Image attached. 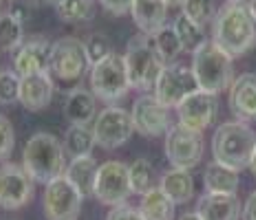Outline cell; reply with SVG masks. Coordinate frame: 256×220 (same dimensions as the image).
Returning <instances> with one entry per match:
<instances>
[{
    "mask_svg": "<svg viewBox=\"0 0 256 220\" xmlns=\"http://www.w3.org/2000/svg\"><path fill=\"white\" fill-rule=\"evenodd\" d=\"M212 42L232 57H241L256 46V20L245 2H228L212 22Z\"/></svg>",
    "mask_w": 256,
    "mask_h": 220,
    "instance_id": "6da1fadb",
    "label": "cell"
},
{
    "mask_svg": "<svg viewBox=\"0 0 256 220\" xmlns=\"http://www.w3.org/2000/svg\"><path fill=\"white\" fill-rule=\"evenodd\" d=\"M66 148L51 132H36L22 150V168L36 183H51L66 172Z\"/></svg>",
    "mask_w": 256,
    "mask_h": 220,
    "instance_id": "7a4b0ae2",
    "label": "cell"
},
{
    "mask_svg": "<svg viewBox=\"0 0 256 220\" xmlns=\"http://www.w3.org/2000/svg\"><path fill=\"white\" fill-rule=\"evenodd\" d=\"M234 57L226 53L216 42L206 40L194 53H192V73L196 77L201 90L212 93L218 97V93L230 90L234 82Z\"/></svg>",
    "mask_w": 256,
    "mask_h": 220,
    "instance_id": "3957f363",
    "label": "cell"
},
{
    "mask_svg": "<svg viewBox=\"0 0 256 220\" xmlns=\"http://www.w3.org/2000/svg\"><path fill=\"white\" fill-rule=\"evenodd\" d=\"M256 148V132L245 121H226L214 130L212 137V157L218 163L234 170L250 168L252 152Z\"/></svg>",
    "mask_w": 256,
    "mask_h": 220,
    "instance_id": "277c9868",
    "label": "cell"
},
{
    "mask_svg": "<svg viewBox=\"0 0 256 220\" xmlns=\"http://www.w3.org/2000/svg\"><path fill=\"white\" fill-rule=\"evenodd\" d=\"M124 60H126V71L132 88L142 90V93L154 90L157 79L164 68H166V64H164L162 55L157 53L152 35L140 33L130 37L124 53Z\"/></svg>",
    "mask_w": 256,
    "mask_h": 220,
    "instance_id": "5b68a950",
    "label": "cell"
},
{
    "mask_svg": "<svg viewBox=\"0 0 256 220\" xmlns=\"http://www.w3.org/2000/svg\"><path fill=\"white\" fill-rule=\"evenodd\" d=\"M130 88L132 86L128 79L124 55L110 53L106 60L90 66V90L98 99L113 104V101L124 99Z\"/></svg>",
    "mask_w": 256,
    "mask_h": 220,
    "instance_id": "8992f818",
    "label": "cell"
},
{
    "mask_svg": "<svg viewBox=\"0 0 256 220\" xmlns=\"http://www.w3.org/2000/svg\"><path fill=\"white\" fill-rule=\"evenodd\" d=\"M204 132H196L192 128H186L184 123H177L168 130L166 135V159L170 161L172 168H181V170H192L201 163L204 159Z\"/></svg>",
    "mask_w": 256,
    "mask_h": 220,
    "instance_id": "52a82bcc",
    "label": "cell"
},
{
    "mask_svg": "<svg viewBox=\"0 0 256 220\" xmlns=\"http://www.w3.org/2000/svg\"><path fill=\"white\" fill-rule=\"evenodd\" d=\"M90 62L86 55V46L82 40L73 35H64L53 42V57H51V73L64 82H76L88 73Z\"/></svg>",
    "mask_w": 256,
    "mask_h": 220,
    "instance_id": "ba28073f",
    "label": "cell"
},
{
    "mask_svg": "<svg viewBox=\"0 0 256 220\" xmlns=\"http://www.w3.org/2000/svg\"><path fill=\"white\" fill-rule=\"evenodd\" d=\"M130 194H132V187H130V174H128L126 163H122V161H106V163L100 165L93 196L102 205H110V207L126 205Z\"/></svg>",
    "mask_w": 256,
    "mask_h": 220,
    "instance_id": "9c48e42d",
    "label": "cell"
},
{
    "mask_svg": "<svg viewBox=\"0 0 256 220\" xmlns=\"http://www.w3.org/2000/svg\"><path fill=\"white\" fill-rule=\"evenodd\" d=\"M84 196L66 176H58L44 187V216L46 220H78Z\"/></svg>",
    "mask_w": 256,
    "mask_h": 220,
    "instance_id": "30bf717a",
    "label": "cell"
},
{
    "mask_svg": "<svg viewBox=\"0 0 256 220\" xmlns=\"http://www.w3.org/2000/svg\"><path fill=\"white\" fill-rule=\"evenodd\" d=\"M135 126H132L130 112L120 108V106H108L98 115L93 123L95 143L104 150L122 148L126 141H130Z\"/></svg>",
    "mask_w": 256,
    "mask_h": 220,
    "instance_id": "8fae6325",
    "label": "cell"
},
{
    "mask_svg": "<svg viewBox=\"0 0 256 220\" xmlns=\"http://www.w3.org/2000/svg\"><path fill=\"white\" fill-rule=\"evenodd\" d=\"M196 90H199V84H196L192 68L184 66V64H168L159 75L152 95L168 108H177L188 95L196 93Z\"/></svg>",
    "mask_w": 256,
    "mask_h": 220,
    "instance_id": "7c38bea8",
    "label": "cell"
},
{
    "mask_svg": "<svg viewBox=\"0 0 256 220\" xmlns=\"http://www.w3.org/2000/svg\"><path fill=\"white\" fill-rule=\"evenodd\" d=\"M132 126L135 132H140L144 137H162L168 135V130L172 128V117H170V108L164 106L154 95L144 93L142 97L135 99L130 110Z\"/></svg>",
    "mask_w": 256,
    "mask_h": 220,
    "instance_id": "4fadbf2b",
    "label": "cell"
},
{
    "mask_svg": "<svg viewBox=\"0 0 256 220\" xmlns=\"http://www.w3.org/2000/svg\"><path fill=\"white\" fill-rule=\"evenodd\" d=\"M36 181L29 176L22 165L2 163L0 165V207L2 209H20L34 198Z\"/></svg>",
    "mask_w": 256,
    "mask_h": 220,
    "instance_id": "5bb4252c",
    "label": "cell"
},
{
    "mask_svg": "<svg viewBox=\"0 0 256 220\" xmlns=\"http://www.w3.org/2000/svg\"><path fill=\"white\" fill-rule=\"evenodd\" d=\"M218 112V97L206 90H196V93L188 95L181 104L177 106L179 123H184L186 128H192L196 132H204L206 128H210L216 119Z\"/></svg>",
    "mask_w": 256,
    "mask_h": 220,
    "instance_id": "9a60e30c",
    "label": "cell"
},
{
    "mask_svg": "<svg viewBox=\"0 0 256 220\" xmlns=\"http://www.w3.org/2000/svg\"><path fill=\"white\" fill-rule=\"evenodd\" d=\"M51 57H53V42L46 37H31L22 42L14 55V71L20 77L36 73H51Z\"/></svg>",
    "mask_w": 256,
    "mask_h": 220,
    "instance_id": "2e32d148",
    "label": "cell"
},
{
    "mask_svg": "<svg viewBox=\"0 0 256 220\" xmlns=\"http://www.w3.org/2000/svg\"><path fill=\"white\" fill-rule=\"evenodd\" d=\"M228 104L238 121H256V73H243L234 77Z\"/></svg>",
    "mask_w": 256,
    "mask_h": 220,
    "instance_id": "e0dca14e",
    "label": "cell"
},
{
    "mask_svg": "<svg viewBox=\"0 0 256 220\" xmlns=\"http://www.w3.org/2000/svg\"><path fill=\"white\" fill-rule=\"evenodd\" d=\"M53 93H56V82L51 73H36L20 79V104L31 112L44 110L53 101Z\"/></svg>",
    "mask_w": 256,
    "mask_h": 220,
    "instance_id": "ac0fdd59",
    "label": "cell"
},
{
    "mask_svg": "<svg viewBox=\"0 0 256 220\" xmlns=\"http://www.w3.org/2000/svg\"><path fill=\"white\" fill-rule=\"evenodd\" d=\"M196 214L201 216V220H241L243 205L236 194L206 192L196 201Z\"/></svg>",
    "mask_w": 256,
    "mask_h": 220,
    "instance_id": "d6986e66",
    "label": "cell"
},
{
    "mask_svg": "<svg viewBox=\"0 0 256 220\" xmlns=\"http://www.w3.org/2000/svg\"><path fill=\"white\" fill-rule=\"evenodd\" d=\"M168 7L166 0H135L130 15L142 33L154 35L168 24Z\"/></svg>",
    "mask_w": 256,
    "mask_h": 220,
    "instance_id": "ffe728a7",
    "label": "cell"
},
{
    "mask_svg": "<svg viewBox=\"0 0 256 220\" xmlns=\"http://www.w3.org/2000/svg\"><path fill=\"white\" fill-rule=\"evenodd\" d=\"M64 115L73 126H90L98 119V97L93 95V90H68L64 99Z\"/></svg>",
    "mask_w": 256,
    "mask_h": 220,
    "instance_id": "44dd1931",
    "label": "cell"
},
{
    "mask_svg": "<svg viewBox=\"0 0 256 220\" xmlns=\"http://www.w3.org/2000/svg\"><path fill=\"white\" fill-rule=\"evenodd\" d=\"M98 172H100V163L95 161L93 154H84V157H73L71 163L66 165V176L73 185L80 190V194L84 198L93 196L95 190V181H98Z\"/></svg>",
    "mask_w": 256,
    "mask_h": 220,
    "instance_id": "7402d4cb",
    "label": "cell"
},
{
    "mask_svg": "<svg viewBox=\"0 0 256 220\" xmlns=\"http://www.w3.org/2000/svg\"><path fill=\"white\" fill-rule=\"evenodd\" d=\"M238 170L228 168V165L212 161L204 170V185L206 192H214V194H236L238 192Z\"/></svg>",
    "mask_w": 256,
    "mask_h": 220,
    "instance_id": "603a6c76",
    "label": "cell"
},
{
    "mask_svg": "<svg viewBox=\"0 0 256 220\" xmlns=\"http://www.w3.org/2000/svg\"><path fill=\"white\" fill-rule=\"evenodd\" d=\"M159 187H162L177 205H184V203L194 198V179H192L190 170H181V168L168 170L166 174L162 176V181H159Z\"/></svg>",
    "mask_w": 256,
    "mask_h": 220,
    "instance_id": "cb8c5ba5",
    "label": "cell"
},
{
    "mask_svg": "<svg viewBox=\"0 0 256 220\" xmlns=\"http://www.w3.org/2000/svg\"><path fill=\"white\" fill-rule=\"evenodd\" d=\"M174 207H177V203L159 185L142 196V205H140L146 220H174Z\"/></svg>",
    "mask_w": 256,
    "mask_h": 220,
    "instance_id": "d4e9b609",
    "label": "cell"
},
{
    "mask_svg": "<svg viewBox=\"0 0 256 220\" xmlns=\"http://www.w3.org/2000/svg\"><path fill=\"white\" fill-rule=\"evenodd\" d=\"M128 174H130V187L132 194L144 196L146 192H150L152 187H157V172L154 165L148 159H135L128 165Z\"/></svg>",
    "mask_w": 256,
    "mask_h": 220,
    "instance_id": "484cf974",
    "label": "cell"
},
{
    "mask_svg": "<svg viewBox=\"0 0 256 220\" xmlns=\"http://www.w3.org/2000/svg\"><path fill=\"white\" fill-rule=\"evenodd\" d=\"M95 146H98V143H95L93 128H88V126H73V123H71V128H68L66 135H64V148H66V152L71 154V159L90 154Z\"/></svg>",
    "mask_w": 256,
    "mask_h": 220,
    "instance_id": "4316f807",
    "label": "cell"
},
{
    "mask_svg": "<svg viewBox=\"0 0 256 220\" xmlns=\"http://www.w3.org/2000/svg\"><path fill=\"white\" fill-rule=\"evenodd\" d=\"M172 26H174V31H177L181 44H184V51L194 53V51L206 42V31H204V26L196 24L194 20L188 18V15H186L184 11H181L177 18H174Z\"/></svg>",
    "mask_w": 256,
    "mask_h": 220,
    "instance_id": "83f0119b",
    "label": "cell"
},
{
    "mask_svg": "<svg viewBox=\"0 0 256 220\" xmlns=\"http://www.w3.org/2000/svg\"><path fill=\"white\" fill-rule=\"evenodd\" d=\"M154 46H157V53L162 55L164 64H177V57L184 53V44H181L177 31H174L172 24H166L164 29H159L157 33L152 35Z\"/></svg>",
    "mask_w": 256,
    "mask_h": 220,
    "instance_id": "f1b7e54d",
    "label": "cell"
},
{
    "mask_svg": "<svg viewBox=\"0 0 256 220\" xmlns=\"http://www.w3.org/2000/svg\"><path fill=\"white\" fill-rule=\"evenodd\" d=\"M24 42L22 22L12 13H0V51H18Z\"/></svg>",
    "mask_w": 256,
    "mask_h": 220,
    "instance_id": "f546056e",
    "label": "cell"
},
{
    "mask_svg": "<svg viewBox=\"0 0 256 220\" xmlns=\"http://www.w3.org/2000/svg\"><path fill=\"white\" fill-rule=\"evenodd\" d=\"M56 13L66 24L86 22L93 18V2L90 0H62L56 4Z\"/></svg>",
    "mask_w": 256,
    "mask_h": 220,
    "instance_id": "4dcf8cb0",
    "label": "cell"
},
{
    "mask_svg": "<svg viewBox=\"0 0 256 220\" xmlns=\"http://www.w3.org/2000/svg\"><path fill=\"white\" fill-rule=\"evenodd\" d=\"M181 7H184V13L188 18H192L201 26H206L208 22H214V18H216L214 0H186Z\"/></svg>",
    "mask_w": 256,
    "mask_h": 220,
    "instance_id": "1f68e13d",
    "label": "cell"
},
{
    "mask_svg": "<svg viewBox=\"0 0 256 220\" xmlns=\"http://www.w3.org/2000/svg\"><path fill=\"white\" fill-rule=\"evenodd\" d=\"M20 75L14 71H0V106H12L20 101Z\"/></svg>",
    "mask_w": 256,
    "mask_h": 220,
    "instance_id": "d6a6232c",
    "label": "cell"
},
{
    "mask_svg": "<svg viewBox=\"0 0 256 220\" xmlns=\"http://www.w3.org/2000/svg\"><path fill=\"white\" fill-rule=\"evenodd\" d=\"M84 46H86V55H88L90 66H95L98 62L106 60V57H108L110 53H113L108 37H106L104 33H90V35H88V40L84 42Z\"/></svg>",
    "mask_w": 256,
    "mask_h": 220,
    "instance_id": "836d02e7",
    "label": "cell"
},
{
    "mask_svg": "<svg viewBox=\"0 0 256 220\" xmlns=\"http://www.w3.org/2000/svg\"><path fill=\"white\" fill-rule=\"evenodd\" d=\"M14 146H16V130H14V123L9 121L4 115H0V163L12 157Z\"/></svg>",
    "mask_w": 256,
    "mask_h": 220,
    "instance_id": "e575fe53",
    "label": "cell"
},
{
    "mask_svg": "<svg viewBox=\"0 0 256 220\" xmlns=\"http://www.w3.org/2000/svg\"><path fill=\"white\" fill-rule=\"evenodd\" d=\"M106 220H146V218H144L142 209L130 207V205H120V207H113V212L108 214Z\"/></svg>",
    "mask_w": 256,
    "mask_h": 220,
    "instance_id": "d590c367",
    "label": "cell"
},
{
    "mask_svg": "<svg viewBox=\"0 0 256 220\" xmlns=\"http://www.w3.org/2000/svg\"><path fill=\"white\" fill-rule=\"evenodd\" d=\"M102 2V7L106 9L108 13H113V15H126V13H130V9H132V2L135 0H100Z\"/></svg>",
    "mask_w": 256,
    "mask_h": 220,
    "instance_id": "8d00e7d4",
    "label": "cell"
},
{
    "mask_svg": "<svg viewBox=\"0 0 256 220\" xmlns=\"http://www.w3.org/2000/svg\"><path fill=\"white\" fill-rule=\"evenodd\" d=\"M241 220H256V190L248 196V201H245Z\"/></svg>",
    "mask_w": 256,
    "mask_h": 220,
    "instance_id": "74e56055",
    "label": "cell"
},
{
    "mask_svg": "<svg viewBox=\"0 0 256 220\" xmlns=\"http://www.w3.org/2000/svg\"><path fill=\"white\" fill-rule=\"evenodd\" d=\"M29 7H44V4H51V7H56L58 2H62V0H24Z\"/></svg>",
    "mask_w": 256,
    "mask_h": 220,
    "instance_id": "f35d334b",
    "label": "cell"
},
{
    "mask_svg": "<svg viewBox=\"0 0 256 220\" xmlns=\"http://www.w3.org/2000/svg\"><path fill=\"white\" fill-rule=\"evenodd\" d=\"M179 220H201V216L196 212H188V214H184V216H179Z\"/></svg>",
    "mask_w": 256,
    "mask_h": 220,
    "instance_id": "ab89813d",
    "label": "cell"
},
{
    "mask_svg": "<svg viewBox=\"0 0 256 220\" xmlns=\"http://www.w3.org/2000/svg\"><path fill=\"white\" fill-rule=\"evenodd\" d=\"M250 170H252V174L256 176V148H254V152H252V161H250Z\"/></svg>",
    "mask_w": 256,
    "mask_h": 220,
    "instance_id": "60d3db41",
    "label": "cell"
},
{
    "mask_svg": "<svg viewBox=\"0 0 256 220\" xmlns=\"http://www.w3.org/2000/svg\"><path fill=\"white\" fill-rule=\"evenodd\" d=\"M248 7H250V11H252L254 20H256V0H250V2H248Z\"/></svg>",
    "mask_w": 256,
    "mask_h": 220,
    "instance_id": "b9f144b4",
    "label": "cell"
},
{
    "mask_svg": "<svg viewBox=\"0 0 256 220\" xmlns=\"http://www.w3.org/2000/svg\"><path fill=\"white\" fill-rule=\"evenodd\" d=\"M166 2H168V4H184L186 0H166Z\"/></svg>",
    "mask_w": 256,
    "mask_h": 220,
    "instance_id": "7bdbcfd3",
    "label": "cell"
},
{
    "mask_svg": "<svg viewBox=\"0 0 256 220\" xmlns=\"http://www.w3.org/2000/svg\"><path fill=\"white\" fill-rule=\"evenodd\" d=\"M228 2H243V0H228Z\"/></svg>",
    "mask_w": 256,
    "mask_h": 220,
    "instance_id": "ee69618b",
    "label": "cell"
},
{
    "mask_svg": "<svg viewBox=\"0 0 256 220\" xmlns=\"http://www.w3.org/2000/svg\"><path fill=\"white\" fill-rule=\"evenodd\" d=\"M0 13H2V0H0Z\"/></svg>",
    "mask_w": 256,
    "mask_h": 220,
    "instance_id": "f6af8a7d",
    "label": "cell"
},
{
    "mask_svg": "<svg viewBox=\"0 0 256 220\" xmlns=\"http://www.w3.org/2000/svg\"><path fill=\"white\" fill-rule=\"evenodd\" d=\"M90 2H93V0H90Z\"/></svg>",
    "mask_w": 256,
    "mask_h": 220,
    "instance_id": "bcb514c9",
    "label": "cell"
}]
</instances>
